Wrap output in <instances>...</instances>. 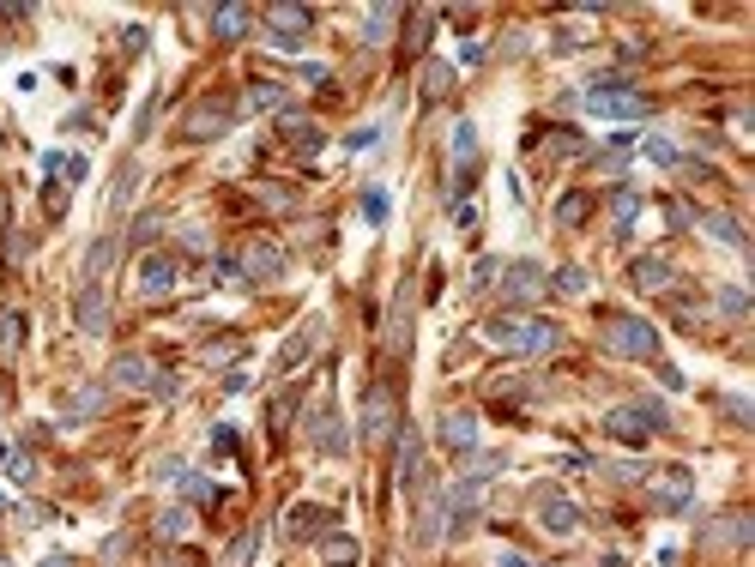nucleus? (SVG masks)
<instances>
[{
  "label": "nucleus",
  "mask_w": 755,
  "mask_h": 567,
  "mask_svg": "<svg viewBox=\"0 0 755 567\" xmlns=\"http://www.w3.org/2000/svg\"><path fill=\"white\" fill-rule=\"evenodd\" d=\"M483 338H489L496 350H514V356H550V350L562 344V333H556L550 320H520V314H496V320L483 326Z\"/></svg>",
  "instance_id": "f257e3e1"
},
{
  "label": "nucleus",
  "mask_w": 755,
  "mask_h": 567,
  "mask_svg": "<svg viewBox=\"0 0 755 567\" xmlns=\"http://www.w3.org/2000/svg\"><path fill=\"white\" fill-rule=\"evenodd\" d=\"M581 103L592 115H605V121H641V115H652V103L641 91H628V79H592Z\"/></svg>",
  "instance_id": "f03ea898"
},
{
  "label": "nucleus",
  "mask_w": 755,
  "mask_h": 567,
  "mask_svg": "<svg viewBox=\"0 0 755 567\" xmlns=\"http://www.w3.org/2000/svg\"><path fill=\"white\" fill-rule=\"evenodd\" d=\"M671 417H665V404H617L611 417H605V429L617 434V441H628V447H647L652 429H665Z\"/></svg>",
  "instance_id": "7ed1b4c3"
},
{
  "label": "nucleus",
  "mask_w": 755,
  "mask_h": 567,
  "mask_svg": "<svg viewBox=\"0 0 755 567\" xmlns=\"http://www.w3.org/2000/svg\"><path fill=\"white\" fill-rule=\"evenodd\" d=\"M605 350H617V356H659V333H652L647 320H635V314H617V320H605Z\"/></svg>",
  "instance_id": "20e7f679"
},
{
  "label": "nucleus",
  "mask_w": 755,
  "mask_h": 567,
  "mask_svg": "<svg viewBox=\"0 0 755 567\" xmlns=\"http://www.w3.org/2000/svg\"><path fill=\"white\" fill-rule=\"evenodd\" d=\"M532 513H538V525H544L550 537H568L581 525V507L568 495H556V489H538V495H532Z\"/></svg>",
  "instance_id": "39448f33"
},
{
  "label": "nucleus",
  "mask_w": 755,
  "mask_h": 567,
  "mask_svg": "<svg viewBox=\"0 0 755 567\" xmlns=\"http://www.w3.org/2000/svg\"><path fill=\"white\" fill-rule=\"evenodd\" d=\"M266 25H273V49H303L314 12L309 6H266Z\"/></svg>",
  "instance_id": "423d86ee"
},
{
  "label": "nucleus",
  "mask_w": 755,
  "mask_h": 567,
  "mask_svg": "<svg viewBox=\"0 0 755 567\" xmlns=\"http://www.w3.org/2000/svg\"><path fill=\"white\" fill-rule=\"evenodd\" d=\"M393 423H399L393 393H387V387H369V399H363V441H369V447H375V441H387V434H393Z\"/></svg>",
  "instance_id": "0eeeda50"
},
{
  "label": "nucleus",
  "mask_w": 755,
  "mask_h": 567,
  "mask_svg": "<svg viewBox=\"0 0 755 567\" xmlns=\"http://www.w3.org/2000/svg\"><path fill=\"white\" fill-rule=\"evenodd\" d=\"M309 441L327 453V459H344V453H351V434H344V423H339V410H333V404H320V410H314Z\"/></svg>",
  "instance_id": "6e6552de"
},
{
  "label": "nucleus",
  "mask_w": 755,
  "mask_h": 567,
  "mask_svg": "<svg viewBox=\"0 0 755 567\" xmlns=\"http://www.w3.org/2000/svg\"><path fill=\"white\" fill-rule=\"evenodd\" d=\"M689 495H695V477H689L683 465H665L659 477H652V501H659L665 513H683Z\"/></svg>",
  "instance_id": "1a4fd4ad"
},
{
  "label": "nucleus",
  "mask_w": 755,
  "mask_h": 567,
  "mask_svg": "<svg viewBox=\"0 0 755 567\" xmlns=\"http://www.w3.org/2000/svg\"><path fill=\"white\" fill-rule=\"evenodd\" d=\"M273 278H284V248L254 241V248L242 254V284H273Z\"/></svg>",
  "instance_id": "9d476101"
},
{
  "label": "nucleus",
  "mask_w": 755,
  "mask_h": 567,
  "mask_svg": "<svg viewBox=\"0 0 755 567\" xmlns=\"http://www.w3.org/2000/svg\"><path fill=\"white\" fill-rule=\"evenodd\" d=\"M73 320H79V333H109V296L104 284H79V302H73Z\"/></svg>",
  "instance_id": "9b49d317"
},
{
  "label": "nucleus",
  "mask_w": 755,
  "mask_h": 567,
  "mask_svg": "<svg viewBox=\"0 0 755 567\" xmlns=\"http://www.w3.org/2000/svg\"><path fill=\"white\" fill-rule=\"evenodd\" d=\"M175 278H181V260H175V254H145V260H139V290H145V296L175 290Z\"/></svg>",
  "instance_id": "f8f14e48"
},
{
  "label": "nucleus",
  "mask_w": 755,
  "mask_h": 567,
  "mask_svg": "<svg viewBox=\"0 0 755 567\" xmlns=\"http://www.w3.org/2000/svg\"><path fill=\"white\" fill-rule=\"evenodd\" d=\"M109 380H115V387H127V393H151V380H158V368L145 363L139 350H121V356L109 363Z\"/></svg>",
  "instance_id": "ddd939ff"
},
{
  "label": "nucleus",
  "mask_w": 755,
  "mask_h": 567,
  "mask_svg": "<svg viewBox=\"0 0 755 567\" xmlns=\"http://www.w3.org/2000/svg\"><path fill=\"white\" fill-rule=\"evenodd\" d=\"M230 115H236V109H230L224 97H206L194 115H188V139H218L224 127H230Z\"/></svg>",
  "instance_id": "4468645a"
},
{
  "label": "nucleus",
  "mask_w": 755,
  "mask_h": 567,
  "mask_svg": "<svg viewBox=\"0 0 755 567\" xmlns=\"http://www.w3.org/2000/svg\"><path fill=\"white\" fill-rule=\"evenodd\" d=\"M104 410H109V387H79V393L61 399V417H67V423H91V417H104Z\"/></svg>",
  "instance_id": "2eb2a0df"
},
{
  "label": "nucleus",
  "mask_w": 755,
  "mask_h": 567,
  "mask_svg": "<svg viewBox=\"0 0 755 567\" xmlns=\"http://www.w3.org/2000/svg\"><path fill=\"white\" fill-rule=\"evenodd\" d=\"M695 224L713 235V241H725V248H737V254H750V235H743V224L731 218V211H695Z\"/></svg>",
  "instance_id": "dca6fc26"
},
{
  "label": "nucleus",
  "mask_w": 755,
  "mask_h": 567,
  "mask_svg": "<svg viewBox=\"0 0 755 567\" xmlns=\"http://www.w3.org/2000/svg\"><path fill=\"white\" fill-rule=\"evenodd\" d=\"M442 447L447 453H472V447H478V417H472V410H447L442 417Z\"/></svg>",
  "instance_id": "f3484780"
},
{
  "label": "nucleus",
  "mask_w": 755,
  "mask_h": 567,
  "mask_svg": "<svg viewBox=\"0 0 755 567\" xmlns=\"http://www.w3.org/2000/svg\"><path fill=\"white\" fill-rule=\"evenodd\" d=\"M478 501H483V477H466V483L453 489V501H447V519H453V532H466V525H472Z\"/></svg>",
  "instance_id": "a211bd4d"
},
{
  "label": "nucleus",
  "mask_w": 755,
  "mask_h": 567,
  "mask_svg": "<svg viewBox=\"0 0 755 567\" xmlns=\"http://www.w3.org/2000/svg\"><path fill=\"white\" fill-rule=\"evenodd\" d=\"M327 519H333L327 507H314V501H297V507H290V525H284V537H320V532H327Z\"/></svg>",
  "instance_id": "6ab92c4d"
},
{
  "label": "nucleus",
  "mask_w": 755,
  "mask_h": 567,
  "mask_svg": "<svg viewBox=\"0 0 755 567\" xmlns=\"http://www.w3.org/2000/svg\"><path fill=\"white\" fill-rule=\"evenodd\" d=\"M314 344H320V320H309V326H297V333H290V344L278 350V374H290V368L303 363V356H309Z\"/></svg>",
  "instance_id": "aec40b11"
},
{
  "label": "nucleus",
  "mask_w": 755,
  "mask_h": 567,
  "mask_svg": "<svg viewBox=\"0 0 755 567\" xmlns=\"http://www.w3.org/2000/svg\"><path fill=\"white\" fill-rule=\"evenodd\" d=\"M248 25H254V12H248V6H218V12H212V36H224V42H242Z\"/></svg>",
  "instance_id": "412c9836"
},
{
  "label": "nucleus",
  "mask_w": 755,
  "mask_h": 567,
  "mask_svg": "<svg viewBox=\"0 0 755 567\" xmlns=\"http://www.w3.org/2000/svg\"><path fill=\"white\" fill-rule=\"evenodd\" d=\"M538 278H544V272L532 266V260H520V266H508V302H532L538 290H544Z\"/></svg>",
  "instance_id": "4be33fe9"
},
{
  "label": "nucleus",
  "mask_w": 755,
  "mask_h": 567,
  "mask_svg": "<svg viewBox=\"0 0 755 567\" xmlns=\"http://www.w3.org/2000/svg\"><path fill=\"white\" fill-rule=\"evenodd\" d=\"M417 459H423V447H417V429L405 423V429H399V471H393V477H399V489H412V483H417Z\"/></svg>",
  "instance_id": "5701e85b"
},
{
  "label": "nucleus",
  "mask_w": 755,
  "mask_h": 567,
  "mask_svg": "<svg viewBox=\"0 0 755 567\" xmlns=\"http://www.w3.org/2000/svg\"><path fill=\"white\" fill-rule=\"evenodd\" d=\"M472 164H478V127H472V121H459V127H453V169L466 175Z\"/></svg>",
  "instance_id": "b1692460"
},
{
  "label": "nucleus",
  "mask_w": 755,
  "mask_h": 567,
  "mask_svg": "<svg viewBox=\"0 0 755 567\" xmlns=\"http://www.w3.org/2000/svg\"><path fill=\"white\" fill-rule=\"evenodd\" d=\"M393 25H399V6H369V12H363V36H369V42H387Z\"/></svg>",
  "instance_id": "393cba45"
},
{
  "label": "nucleus",
  "mask_w": 755,
  "mask_h": 567,
  "mask_svg": "<svg viewBox=\"0 0 755 567\" xmlns=\"http://www.w3.org/2000/svg\"><path fill=\"white\" fill-rule=\"evenodd\" d=\"M665 284H671V266H665L659 254L635 260V290H665Z\"/></svg>",
  "instance_id": "a878e982"
},
{
  "label": "nucleus",
  "mask_w": 755,
  "mask_h": 567,
  "mask_svg": "<svg viewBox=\"0 0 755 567\" xmlns=\"http://www.w3.org/2000/svg\"><path fill=\"white\" fill-rule=\"evenodd\" d=\"M586 218H592V200H586V194H562V200H556V224H562V230H574Z\"/></svg>",
  "instance_id": "bb28decb"
},
{
  "label": "nucleus",
  "mask_w": 755,
  "mask_h": 567,
  "mask_svg": "<svg viewBox=\"0 0 755 567\" xmlns=\"http://www.w3.org/2000/svg\"><path fill=\"white\" fill-rule=\"evenodd\" d=\"M278 103H284V85L254 79V85H248V97H242V109H278Z\"/></svg>",
  "instance_id": "cd10ccee"
},
{
  "label": "nucleus",
  "mask_w": 755,
  "mask_h": 567,
  "mask_svg": "<svg viewBox=\"0 0 755 567\" xmlns=\"http://www.w3.org/2000/svg\"><path fill=\"white\" fill-rule=\"evenodd\" d=\"M447 91H453V67H447V61H429V67H423V97L435 103V97H447Z\"/></svg>",
  "instance_id": "c85d7f7f"
},
{
  "label": "nucleus",
  "mask_w": 755,
  "mask_h": 567,
  "mask_svg": "<svg viewBox=\"0 0 755 567\" xmlns=\"http://www.w3.org/2000/svg\"><path fill=\"white\" fill-rule=\"evenodd\" d=\"M320 562H333V567H351L357 562V543H351V537H320Z\"/></svg>",
  "instance_id": "c756f323"
},
{
  "label": "nucleus",
  "mask_w": 755,
  "mask_h": 567,
  "mask_svg": "<svg viewBox=\"0 0 755 567\" xmlns=\"http://www.w3.org/2000/svg\"><path fill=\"white\" fill-rule=\"evenodd\" d=\"M139 188V164H121V175H115V188H109V211H121V205L134 200Z\"/></svg>",
  "instance_id": "7c9ffc66"
},
{
  "label": "nucleus",
  "mask_w": 755,
  "mask_h": 567,
  "mask_svg": "<svg viewBox=\"0 0 755 567\" xmlns=\"http://www.w3.org/2000/svg\"><path fill=\"white\" fill-rule=\"evenodd\" d=\"M19 344H25V314L0 308V350H19Z\"/></svg>",
  "instance_id": "2f4dec72"
},
{
  "label": "nucleus",
  "mask_w": 755,
  "mask_h": 567,
  "mask_svg": "<svg viewBox=\"0 0 755 567\" xmlns=\"http://www.w3.org/2000/svg\"><path fill=\"white\" fill-rule=\"evenodd\" d=\"M635 218H641V194H635V188H622V194H617V205H611V224H617V235L628 230Z\"/></svg>",
  "instance_id": "473e14b6"
},
{
  "label": "nucleus",
  "mask_w": 755,
  "mask_h": 567,
  "mask_svg": "<svg viewBox=\"0 0 755 567\" xmlns=\"http://www.w3.org/2000/svg\"><path fill=\"white\" fill-rule=\"evenodd\" d=\"M109 260H115V235H104V241H97V248H91V254H85V284H97V278H104V266Z\"/></svg>",
  "instance_id": "72a5a7b5"
},
{
  "label": "nucleus",
  "mask_w": 755,
  "mask_h": 567,
  "mask_svg": "<svg viewBox=\"0 0 755 567\" xmlns=\"http://www.w3.org/2000/svg\"><path fill=\"white\" fill-rule=\"evenodd\" d=\"M188 525H194L188 507H164V513H158V537H188Z\"/></svg>",
  "instance_id": "f704fd0d"
},
{
  "label": "nucleus",
  "mask_w": 755,
  "mask_h": 567,
  "mask_svg": "<svg viewBox=\"0 0 755 567\" xmlns=\"http://www.w3.org/2000/svg\"><path fill=\"white\" fill-rule=\"evenodd\" d=\"M550 290H562V296H581V290H586V272H581V266H562L556 278H550Z\"/></svg>",
  "instance_id": "c9c22d12"
},
{
  "label": "nucleus",
  "mask_w": 755,
  "mask_h": 567,
  "mask_svg": "<svg viewBox=\"0 0 755 567\" xmlns=\"http://www.w3.org/2000/svg\"><path fill=\"white\" fill-rule=\"evenodd\" d=\"M0 465H6V477H12V483H31V477H36V459H31V453H6Z\"/></svg>",
  "instance_id": "e433bc0d"
},
{
  "label": "nucleus",
  "mask_w": 755,
  "mask_h": 567,
  "mask_svg": "<svg viewBox=\"0 0 755 567\" xmlns=\"http://www.w3.org/2000/svg\"><path fill=\"white\" fill-rule=\"evenodd\" d=\"M158 230H164V211H145V218L134 224V241L145 248V241H158Z\"/></svg>",
  "instance_id": "4c0bfd02"
},
{
  "label": "nucleus",
  "mask_w": 755,
  "mask_h": 567,
  "mask_svg": "<svg viewBox=\"0 0 755 567\" xmlns=\"http://www.w3.org/2000/svg\"><path fill=\"white\" fill-rule=\"evenodd\" d=\"M151 477H158V483H175V489H181V483H188V465H181V459H158V471H151Z\"/></svg>",
  "instance_id": "58836bf2"
},
{
  "label": "nucleus",
  "mask_w": 755,
  "mask_h": 567,
  "mask_svg": "<svg viewBox=\"0 0 755 567\" xmlns=\"http://www.w3.org/2000/svg\"><path fill=\"white\" fill-rule=\"evenodd\" d=\"M363 218H369V224H387V194H381V188L363 194Z\"/></svg>",
  "instance_id": "ea45409f"
},
{
  "label": "nucleus",
  "mask_w": 755,
  "mask_h": 567,
  "mask_svg": "<svg viewBox=\"0 0 755 567\" xmlns=\"http://www.w3.org/2000/svg\"><path fill=\"white\" fill-rule=\"evenodd\" d=\"M254 537H260V532H242L236 543H230V567H248V556H254Z\"/></svg>",
  "instance_id": "a19ab883"
},
{
  "label": "nucleus",
  "mask_w": 755,
  "mask_h": 567,
  "mask_svg": "<svg viewBox=\"0 0 755 567\" xmlns=\"http://www.w3.org/2000/svg\"><path fill=\"white\" fill-rule=\"evenodd\" d=\"M290 417H297V393H284V399L273 404V417H266V423H273V429H284Z\"/></svg>",
  "instance_id": "79ce46f5"
},
{
  "label": "nucleus",
  "mask_w": 755,
  "mask_h": 567,
  "mask_svg": "<svg viewBox=\"0 0 755 567\" xmlns=\"http://www.w3.org/2000/svg\"><path fill=\"white\" fill-rule=\"evenodd\" d=\"M181 489H188V495H194V501H206V507H212V501H218V483H206V477H188V483H181Z\"/></svg>",
  "instance_id": "37998d69"
},
{
  "label": "nucleus",
  "mask_w": 755,
  "mask_h": 567,
  "mask_svg": "<svg viewBox=\"0 0 755 567\" xmlns=\"http://www.w3.org/2000/svg\"><path fill=\"white\" fill-rule=\"evenodd\" d=\"M181 248H188V254H212V235L206 230H181Z\"/></svg>",
  "instance_id": "c03bdc74"
},
{
  "label": "nucleus",
  "mask_w": 755,
  "mask_h": 567,
  "mask_svg": "<svg viewBox=\"0 0 755 567\" xmlns=\"http://www.w3.org/2000/svg\"><path fill=\"white\" fill-rule=\"evenodd\" d=\"M218 284H242V260H230V254H218Z\"/></svg>",
  "instance_id": "a18cd8bd"
},
{
  "label": "nucleus",
  "mask_w": 755,
  "mask_h": 567,
  "mask_svg": "<svg viewBox=\"0 0 755 567\" xmlns=\"http://www.w3.org/2000/svg\"><path fill=\"white\" fill-rule=\"evenodd\" d=\"M647 157H652V164H665V169L677 164V151H671V145H665V139H647Z\"/></svg>",
  "instance_id": "49530a36"
},
{
  "label": "nucleus",
  "mask_w": 755,
  "mask_h": 567,
  "mask_svg": "<svg viewBox=\"0 0 755 567\" xmlns=\"http://www.w3.org/2000/svg\"><path fill=\"white\" fill-rule=\"evenodd\" d=\"M212 447H218V453H236V429H230V423H218V429H212Z\"/></svg>",
  "instance_id": "de8ad7c7"
},
{
  "label": "nucleus",
  "mask_w": 755,
  "mask_h": 567,
  "mask_svg": "<svg viewBox=\"0 0 755 567\" xmlns=\"http://www.w3.org/2000/svg\"><path fill=\"white\" fill-rule=\"evenodd\" d=\"M665 218H671V224H677V230H689V224H695V211H689L683 200H671V205H665Z\"/></svg>",
  "instance_id": "09e8293b"
},
{
  "label": "nucleus",
  "mask_w": 755,
  "mask_h": 567,
  "mask_svg": "<svg viewBox=\"0 0 755 567\" xmlns=\"http://www.w3.org/2000/svg\"><path fill=\"white\" fill-rule=\"evenodd\" d=\"M375 139H381V127H357V134L344 139V145H351V151H369V145H375Z\"/></svg>",
  "instance_id": "8fccbe9b"
},
{
  "label": "nucleus",
  "mask_w": 755,
  "mask_h": 567,
  "mask_svg": "<svg viewBox=\"0 0 755 567\" xmlns=\"http://www.w3.org/2000/svg\"><path fill=\"white\" fill-rule=\"evenodd\" d=\"M720 308H725V314H750V296H743V290H725Z\"/></svg>",
  "instance_id": "3c124183"
},
{
  "label": "nucleus",
  "mask_w": 755,
  "mask_h": 567,
  "mask_svg": "<svg viewBox=\"0 0 755 567\" xmlns=\"http://www.w3.org/2000/svg\"><path fill=\"white\" fill-rule=\"evenodd\" d=\"M151 393H158V399H175V374H170V368H158V380H151Z\"/></svg>",
  "instance_id": "603ef678"
},
{
  "label": "nucleus",
  "mask_w": 755,
  "mask_h": 567,
  "mask_svg": "<svg viewBox=\"0 0 755 567\" xmlns=\"http://www.w3.org/2000/svg\"><path fill=\"white\" fill-rule=\"evenodd\" d=\"M19 260H25V235L12 230V235H6V266H19Z\"/></svg>",
  "instance_id": "864d4df0"
},
{
  "label": "nucleus",
  "mask_w": 755,
  "mask_h": 567,
  "mask_svg": "<svg viewBox=\"0 0 755 567\" xmlns=\"http://www.w3.org/2000/svg\"><path fill=\"white\" fill-rule=\"evenodd\" d=\"M496 567H544V562H532V556H520V549H502V562Z\"/></svg>",
  "instance_id": "5fc2aeb1"
},
{
  "label": "nucleus",
  "mask_w": 755,
  "mask_h": 567,
  "mask_svg": "<svg viewBox=\"0 0 755 567\" xmlns=\"http://www.w3.org/2000/svg\"><path fill=\"white\" fill-rule=\"evenodd\" d=\"M42 567H67V556H49V562H42Z\"/></svg>",
  "instance_id": "6e6d98bb"
},
{
  "label": "nucleus",
  "mask_w": 755,
  "mask_h": 567,
  "mask_svg": "<svg viewBox=\"0 0 755 567\" xmlns=\"http://www.w3.org/2000/svg\"><path fill=\"white\" fill-rule=\"evenodd\" d=\"M6 399H12V393H6V387H0V410H6Z\"/></svg>",
  "instance_id": "4d7b16f0"
}]
</instances>
